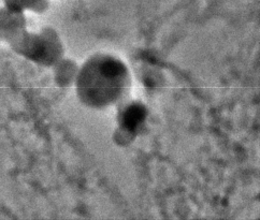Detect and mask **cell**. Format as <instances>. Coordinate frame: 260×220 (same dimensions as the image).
<instances>
[{
    "mask_svg": "<svg viewBox=\"0 0 260 220\" xmlns=\"http://www.w3.org/2000/svg\"><path fill=\"white\" fill-rule=\"evenodd\" d=\"M44 0H8L12 7H32L38 4H42Z\"/></svg>",
    "mask_w": 260,
    "mask_h": 220,
    "instance_id": "obj_2",
    "label": "cell"
},
{
    "mask_svg": "<svg viewBox=\"0 0 260 220\" xmlns=\"http://www.w3.org/2000/svg\"><path fill=\"white\" fill-rule=\"evenodd\" d=\"M124 69L119 66L118 62L112 60L102 61V65L99 63L98 67H91V65L84 71L81 78L80 84L82 90L88 89L94 86L95 90L98 91L108 90L110 88L113 91L114 95L118 93L123 86Z\"/></svg>",
    "mask_w": 260,
    "mask_h": 220,
    "instance_id": "obj_1",
    "label": "cell"
}]
</instances>
